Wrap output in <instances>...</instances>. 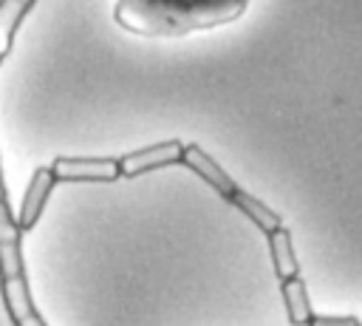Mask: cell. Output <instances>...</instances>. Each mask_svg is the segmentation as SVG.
<instances>
[{
    "mask_svg": "<svg viewBox=\"0 0 362 326\" xmlns=\"http://www.w3.org/2000/svg\"><path fill=\"white\" fill-rule=\"evenodd\" d=\"M266 241H269V252H272L274 275H277L280 281L300 275V261H297V255H294L291 232H288L286 227H277V230L266 232Z\"/></svg>",
    "mask_w": 362,
    "mask_h": 326,
    "instance_id": "52a82bcc",
    "label": "cell"
},
{
    "mask_svg": "<svg viewBox=\"0 0 362 326\" xmlns=\"http://www.w3.org/2000/svg\"><path fill=\"white\" fill-rule=\"evenodd\" d=\"M181 164L187 170H192L198 179H204L206 187H212L223 201H232V196L238 193V181L198 145H184V156H181Z\"/></svg>",
    "mask_w": 362,
    "mask_h": 326,
    "instance_id": "5b68a950",
    "label": "cell"
},
{
    "mask_svg": "<svg viewBox=\"0 0 362 326\" xmlns=\"http://www.w3.org/2000/svg\"><path fill=\"white\" fill-rule=\"evenodd\" d=\"M20 224L8 207V198H0V295L8 312V320L17 326H40L45 317L37 312L28 289V275L20 252Z\"/></svg>",
    "mask_w": 362,
    "mask_h": 326,
    "instance_id": "7a4b0ae2",
    "label": "cell"
},
{
    "mask_svg": "<svg viewBox=\"0 0 362 326\" xmlns=\"http://www.w3.org/2000/svg\"><path fill=\"white\" fill-rule=\"evenodd\" d=\"M0 65H3V57H0Z\"/></svg>",
    "mask_w": 362,
    "mask_h": 326,
    "instance_id": "4fadbf2b",
    "label": "cell"
},
{
    "mask_svg": "<svg viewBox=\"0 0 362 326\" xmlns=\"http://www.w3.org/2000/svg\"><path fill=\"white\" fill-rule=\"evenodd\" d=\"M311 323H331V326H345V323H359V317H354V315H314V320Z\"/></svg>",
    "mask_w": 362,
    "mask_h": 326,
    "instance_id": "8fae6325",
    "label": "cell"
},
{
    "mask_svg": "<svg viewBox=\"0 0 362 326\" xmlns=\"http://www.w3.org/2000/svg\"><path fill=\"white\" fill-rule=\"evenodd\" d=\"M184 156V145L178 139H167V142H158V145H150V147H141V150H133L127 156H122V176L124 179H136V176H144L150 170H158V167H170V164H178Z\"/></svg>",
    "mask_w": 362,
    "mask_h": 326,
    "instance_id": "277c9868",
    "label": "cell"
},
{
    "mask_svg": "<svg viewBox=\"0 0 362 326\" xmlns=\"http://www.w3.org/2000/svg\"><path fill=\"white\" fill-rule=\"evenodd\" d=\"M54 184H57V176H54V167H51V164H42V167L34 170L28 187H25V193H23V204H20V215H17V224H20L23 232H28V230L40 221V215H42V210H45V204H48V196H51V190H54Z\"/></svg>",
    "mask_w": 362,
    "mask_h": 326,
    "instance_id": "8992f818",
    "label": "cell"
},
{
    "mask_svg": "<svg viewBox=\"0 0 362 326\" xmlns=\"http://www.w3.org/2000/svg\"><path fill=\"white\" fill-rule=\"evenodd\" d=\"M57 181H116L122 162L110 156H57L51 162Z\"/></svg>",
    "mask_w": 362,
    "mask_h": 326,
    "instance_id": "3957f363",
    "label": "cell"
},
{
    "mask_svg": "<svg viewBox=\"0 0 362 326\" xmlns=\"http://www.w3.org/2000/svg\"><path fill=\"white\" fill-rule=\"evenodd\" d=\"M34 3L37 0H0V57L3 60L8 57L17 28L25 20V14L34 9Z\"/></svg>",
    "mask_w": 362,
    "mask_h": 326,
    "instance_id": "9c48e42d",
    "label": "cell"
},
{
    "mask_svg": "<svg viewBox=\"0 0 362 326\" xmlns=\"http://www.w3.org/2000/svg\"><path fill=\"white\" fill-rule=\"evenodd\" d=\"M280 292H283V300H286L288 323H311L314 320V312H311V303H308V289H305V281L300 275L280 281Z\"/></svg>",
    "mask_w": 362,
    "mask_h": 326,
    "instance_id": "30bf717a",
    "label": "cell"
},
{
    "mask_svg": "<svg viewBox=\"0 0 362 326\" xmlns=\"http://www.w3.org/2000/svg\"><path fill=\"white\" fill-rule=\"evenodd\" d=\"M0 198H8V190H6V179H3V167H0Z\"/></svg>",
    "mask_w": 362,
    "mask_h": 326,
    "instance_id": "7c38bea8",
    "label": "cell"
},
{
    "mask_svg": "<svg viewBox=\"0 0 362 326\" xmlns=\"http://www.w3.org/2000/svg\"><path fill=\"white\" fill-rule=\"evenodd\" d=\"M252 0H116L113 20L139 37H184L235 23Z\"/></svg>",
    "mask_w": 362,
    "mask_h": 326,
    "instance_id": "6da1fadb",
    "label": "cell"
},
{
    "mask_svg": "<svg viewBox=\"0 0 362 326\" xmlns=\"http://www.w3.org/2000/svg\"><path fill=\"white\" fill-rule=\"evenodd\" d=\"M232 207H238L260 232H272V230H277V227H283V218L266 204V201H260L257 196H252V193H246L243 187H238V193L232 196V201H229Z\"/></svg>",
    "mask_w": 362,
    "mask_h": 326,
    "instance_id": "ba28073f",
    "label": "cell"
}]
</instances>
